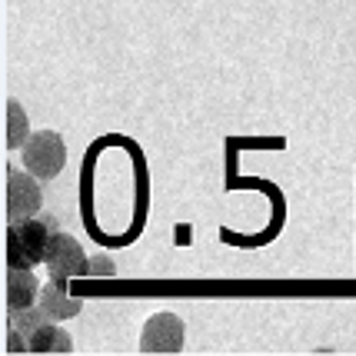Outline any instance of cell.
<instances>
[{
	"mask_svg": "<svg viewBox=\"0 0 356 356\" xmlns=\"http://www.w3.org/2000/svg\"><path fill=\"white\" fill-rule=\"evenodd\" d=\"M117 273V266L110 257H93L90 260V277H113Z\"/></svg>",
	"mask_w": 356,
	"mask_h": 356,
	"instance_id": "11",
	"label": "cell"
},
{
	"mask_svg": "<svg viewBox=\"0 0 356 356\" xmlns=\"http://www.w3.org/2000/svg\"><path fill=\"white\" fill-rule=\"evenodd\" d=\"M67 163V143L57 130H37L24 143V167L37 180H54Z\"/></svg>",
	"mask_w": 356,
	"mask_h": 356,
	"instance_id": "2",
	"label": "cell"
},
{
	"mask_svg": "<svg viewBox=\"0 0 356 356\" xmlns=\"http://www.w3.org/2000/svg\"><path fill=\"white\" fill-rule=\"evenodd\" d=\"M57 233L54 217H20L7 220V266L33 270L47 260L50 236Z\"/></svg>",
	"mask_w": 356,
	"mask_h": 356,
	"instance_id": "1",
	"label": "cell"
},
{
	"mask_svg": "<svg viewBox=\"0 0 356 356\" xmlns=\"http://www.w3.org/2000/svg\"><path fill=\"white\" fill-rule=\"evenodd\" d=\"M186 343V326L177 313H154L143 333H140V350L143 353H180Z\"/></svg>",
	"mask_w": 356,
	"mask_h": 356,
	"instance_id": "4",
	"label": "cell"
},
{
	"mask_svg": "<svg viewBox=\"0 0 356 356\" xmlns=\"http://www.w3.org/2000/svg\"><path fill=\"white\" fill-rule=\"evenodd\" d=\"M40 207H44L40 180H37L27 167H24V170L7 167V220L37 217Z\"/></svg>",
	"mask_w": 356,
	"mask_h": 356,
	"instance_id": "5",
	"label": "cell"
},
{
	"mask_svg": "<svg viewBox=\"0 0 356 356\" xmlns=\"http://www.w3.org/2000/svg\"><path fill=\"white\" fill-rule=\"evenodd\" d=\"M31 140V120L17 100H7V147L10 150H24V143Z\"/></svg>",
	"mask_w": 356,
	"mask_h": 356,
	"instance_id": "10",
	"label": "cell"
},
{
	"mask_svg": "<svg viewBox=\"0 0 356 356\" xmlns=\"http://www.w3.org/2000/svg\"><path fill=\"white\" fill-rule=\"evenodd\" d=\"M44 266H47V273H50V280H57V283H67V280H74V277H90L87 253H83V247H80L74 236H67V233H54V236H50Z\"/></svg>",
	"mask_w": 356,
	"mask_h": 356,
	"instance_id": "3",
	"label": "cell"
},
{
	"mask_svg": "<svg viewBox=\"0 0 356 356\" xmlns=\"http://www.w3.org/2000/svg\"><path fill=\"white\" fill-rule=\"evenodd\" d=\"M70 350H74V343L57 326V320H47L31 337V353H70Z\"/></svg>",
	"mask_w": 356,
	"mask_h": 356,
	"instance_id": "9",
	"label": "cell"
},
{
	"mask_svg": "<svg viewBox=\"0 0 356 356\" xmlns=\"http://www.w3.org/2000/svg\"><path fill=\"white\" fill-rule=\"evenodd\" d=\"M63 286L67 283H57V280H50L47 286H40V300H37V307L50 316V320H74L80 310H83V300H74V296L63 293Z\"/></svg>",
	"mask_w": 356,
	"mask_h": 356,
	"instance_id": "8",
	"label": "cell"
},
{
	"mask_svg": "<svg viewBox=\"0 0 356 356\" xmlns=\"http://www.w3.org/2000/svg\"><path fill=\"white\" fill-rule=\"evenodd\" d=\"M47 320L50 316L37 303L24 310H7V353H31V337Z\"/></svg>",
	"mask_w": 356,
	"mask_h": 356,
	"instance_id": "6",
	"label": "cell"
},
{
	"mask_svg": "<svg viewBox=\"0 0 356 356\" xmlns=\"http://www.w3.org/2000/svg\"><path fill=\"white\" fill-rule=\"evenodd\" d=\"M40 300V280L33 277V270H17L7 266V280H3V303L7 310H24Z\"/></svg>",
	"mask_w": 356,
	"mask_h": 356,
	"instance_id": "7",
	"label": "cell"
}]
</instances>
